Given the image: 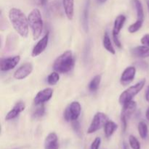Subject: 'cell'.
Returning a JSON list of instances; mask_svg holds the SVG:
<instances>
[{
  "mask_svg": "<svg viewBox=\"0 0 149 149\" xmlns=\"http://www.w3.org/2000/svg\"><path fill=\"white\" fill-rule=\"evenodd\" d=\"M145 84L146 79H143L140 81L139 82L137 83V84H135V85L132 86V87H129L126 90H125L119 96V103H120V104L124 105L125 103H127L130 100H132V98L142 90V89L145 86Z\"/></svg>",
  "mask_w": 149,
  "mask_h": 149,
  "instance_id": "277c9868",
  "label": "cell"
},
{
  "mask_svg": "<svg viewBox=\"0 0 149 149\" xmlns=\"http://www.w3.org/2000/svg\"><path fill=\"white\" fill-rule=\"evenodd\" d=\"M64 11L68 20H72L74 17V0H63Z\"/></svg>",
  "mask_w": 149,
  "mask_h": 149,
  "instance_id": "9a60e30c",
  "label": "cell"
},
{
  "mask_svg": "<svg viewBox=\"0 0 149 149\" xmlns=\"http://www.w3.org/2000/svg\"><path fill=\"white\" fill-rule=\"evenodd\" d=\"M33 71V65L30 63H26L19 67L14 73V78L17 80H21L26 78Z\"/></svg>",
  "mask_w": 149,
  "mask_h": 149,
  "instance_id": "8fae6325",
  "label": "cell"
},
{
  "mask_svg": "<svg viewBox=\"0 0 149 149\" xmlns=\"http://www.w3.org/2000/svg\"><path fill=\"white\" fill-rule=\"evenodd\" d=\"M24 109L25 103L22 101L17 102V103L13 106V109H12L11 110L7 113V114L6 115L5 119L7 121H10L15 119V118L17 117L22 111H23Z\"/></svg>",
  "mask_w": 149,
  "mask_h": 149,
  "instance_id": "4fadbf2b",
  "label": "cell"
},
{
  "mask_svg": "<svg viewBox=\"0 0 149 149\" xmlns=\"http://www.w3.org/2000/svg\"><path fill=\"white\" fill-rule=\"evenodd\" d=\"M125 21H126V17L123 15H120L117 16L116 18L114 20V24H113V39L114 41V43L118 47H121L122 45L119 39V34L120 33L121 30H122V27H123L124 24H125Z\"/></svg>",
  "mask_w": 149,
  "mask_h": 149,
  "instance_id": "52a82bcc",
  "label": "cell"
},
{
  "mask_svg": "<svg viewBox=\"0 0 149 149\" xmlns=\"http://www.w3.org/2000/svg\"><path fill=\"white\" fill-rule=\"evenodd\" d=\"M108 121H109L108 116L105 113H102V112H97L93 117L90 127L87 130V133L92 134L93 132H95L96 131L105 126Z\"/></svg>",
  "mask_w": 149,
  "mask_h": 149,
  "instance_id": "5b68a950",
  "label": "cell"
},
{
  "mask_svg": "<svg viewBox=\"0 0 149 149\" xmlns=\"http://www.w3.org/2000/svg\"><path fill=\"white\" fill-rule=\"evenodd\" d=\"M147 6H148V11H149V0H148V1H147Z\"/></svg>",
  "mask_w": 149,
  "mask_h": 149,
  "instance_id": "8d00e7d4",
  "label": "cell"
},
{
  "mask_svg": "<svg viewBox=\"0 0 149 149\" xmlns=\"http://www.w3.org/2000/svg\"><path fill=\"white\" fill-rule=\"evenodd\" d=\"M52 95H53V90H52V89H44V90H41V91H39L36 94L34 99H33V103L36 106L43 104L44 103L48 101L52 97Z\"/></svg>",
  "mask_w": 149,
  "mask_h": 149,
  "instance_id": "30bf717a",
  "label": "cell"
},
{
  "mask_svg": "<svg viewBox=\"0 0 149 149\" xmlns=\"http://www.w3.org/2000/svg\"><path fill=\"white\" fill-rule=\"evenodd\" d=\"M80 113H81V106L79 103L77 101L72 102L64 112V118L67 122L69 121H75L79 116Z\"/></svg>",
  "mask_w": 149,
  "mask_h": 149,
  "instance_id": "8992f818",
  "label": "cell"
},
{
  "mask_svg": "<svg viewBox=\"0 0 149 149\" xmlns=\"http://www.w3.org/2000/svg\"><path fill=\"white\" fill-rule=\"evenodd\" d=\"M71 125H72V127H73V129H74V130L75 131V132H77V134H79H79H80V129H81V127H80L79 122L77 120L73 121L72 124H71Z\"/></svg>",
  "mask_w": 149,
  "mask_h": 149,
  "instance_id": "83f0119b",
  "label": "cell"
},
{
  "mask_svg": "<svg viewBox=\"0 0 149 149\" xmlns=\"http://www.w3.org/2000/svg\"><path fill=\"white\" fill-rule=\"evenodd\" d=\"M29 24L32 31V35L34 40L39 39L43 30V20L42 15L38 9H33L28 17Z\"/></svg>",
  "mask_w": 149,
  "mask_h": 149,
  "instance_id": "3957f363",
  "label": "cell"
},
{
  "mask_svg": "<svg viewBox=\"0 0 149 149\" xmlns=\"http://www.w3.org/2000/svg\"><path fill=\"white\" fill-rule=\"evenodd\" d=\"M141 42L143 45L149 47V34H146L145 36H143Z\"/></svg>",
  "mask_w": 149,
  "mask_h": 149,
  "instance_id": "f546056e",
  "label": "cell"
},
{
  "mask_svg": "<svg viewBox=\"0 0 149 149\" xmlns=\"http://www.w3.org/2000/svg\"><path fill=\"white\" fill-rule=\"evenodd\" d=\"M101 81V75H97L91 80L89 84V90L91 92H95L98 89Z\"/></svg>",
  "mask_w": 149,
  "mask_h": 149,
  "instance_id": "44dd1931",
  "label": "cell"
},
{
  "mask_svg": "<svg viewBox=\"0 0 149 149\" xmlns=\"http://www.w3.org/2000/svg\"><path fill=\"white\" fill-rule=\"evenodd\" d=\"M9 18L16 32L22 37H27L29 24L24 13L20 9L14 7L9 12Z\"/></svg>",
  "mask_w": 149,
  "mask_h": 149,
  "instance_id": "6da1fadb",
  "label": "cell"
},
{
  "mask_svg": "<svg viewBox=\"0 0 149 149\" xmlns=\"http://www.w3.org/2000/svg\"><path fill=\"white\" fill-rule=\"evenodd\" d=\"M133 4L135 5V9H136L137 12V16H138V19L137 20H141L143 21L144 20V12H143V7L142 4H141L140 0H132Z\"/></svg>",
  "mask_w": 149,
  "mask_h": 149,
  "instance_id": "ffe728a7",
  "label": "cell"
},
{
  "mask_svg": "<svg viewBox=\"0 0 149 149\" xmlns=\"http://www.w3.org/2000/svg\"><path fill=\"white\" fill-rule=\"evenodd\" d=\"M74 65V58L71 51H65L55 61L53 68L59 73H68Z\"/></svg>",
  "mask_w": 149,
  "mask_h": 149,
  "instance_id": "7a4b0ae2",
  "label": "cell"
},
{
  "mask_svg": "<svg viewBox=\"0 0 149 149\" xmlns=\"http://www.w3.org/2000/svg\"><path fill=\"white\" fill-rule=\"evenodd\" d=\"M129 143L132 149H141V144L139 141L133 135H130L129 137Z\"/></svg>",
  "mask_w": 149,
  "mask_h": 149,
  "instance_id": "484cf974",
  "label": "cell"
},
{
  "mask_svg": "<svg viewBox=\"0 0 149 149\" xmlns=\"http://www.w3.org/2000/svg\"><path fill=\"white\" fill-rule=\"evenodd\" d=\"M97 2L99 3V4H103V3L106 2L107 0H97Z\"/></svg>",
  "mask_w": 149,
  "mask_h": 149,
  "instance_id": "d590c367",
  "label": "cell"
},
{
  "mask_svg": "<svg viewBox=\"0 0 149 149\" xmlns=\"http://www.w3.org/2000/svg\"><path fill=\"white\" fill-rule=\"evenodd\" d=\"M136 68L134 66H129L123 71L120 78V82L122 85L127 86L133 81L135 77Z\"/></svg>",
  "mask_w": 149,
  "mask_h": 149,
  "instance_id": "7c38bea8",
  "label": "cell"
},
{
  "mask_svg": "<svg viewBox=\"0 0 149 149\" xmlns=\"http://www.w3.org/2000/svg\"><path fill=\"white\" fill-rule=\"evenodd\" d=\"M60 76L58 74V73L57 72H52L47 77V82L48 84H50V85H55L58 83V81H59Z\"/></svg>",
  "mask_w": 149,
  "mask_h": 149,
  "instance_id": "603a6c76",
  "label": "cell"
},
{
  "mask_svg": "<svg viewBox=\"0 0 149 149\" xmlns=\"http://www.w3.org/2000/svg\"><path fill=\"white\" fill-rule=\"evenodd\" d=\"M123 148L124 149H130L129 148V146H128V145L127 144L126 142H124L123 143Z\"/></svg>",
  "mask_w": 149,
  "mask_h": 149,
  "instance_id": "836d02e7",
  "label": "cell"
},
{
  "mask_svg": "<svg viewBox=\"0 0 149 149\" xmlns=\"http://www.w3.org/2000/svg\"><path fill=\"white\" fill-rule=\"evenodd\" d=\"M146 99L147 101L149 103V86L147 87L146 92Z\"/></svg>",
  "mask_w": 149,
  "mask_h": 149,
  "instance_id": "d6a6232c",
  "label": "cell"
},
{
  "mask_svg": "<svg viewBox=\"0 0 149 149\" xmlns=\"http://www.w3.org/2000/svg\"><path fill=\"white\" fill-rule=\"evenodd\" d=\"M121 120H122V127H123V132H125L127 129V117L124 114H122L121 116Z\"/></svg>",
  "mask_w": 149,
  "mask_h": 149,
  "instance_id": "4dcf8cb0",
  "label": "cell"
},
{
  "mask_svg": "<svg viewBox=\"0 0 149 149\" xmlns=\"http://www.w3.org/2000/svg\"><path fill=\"white\" fill-rule=\"evenodd\" d=\"M136 108V103L133 100H130V101L127 102L123 105V111H122V114H124L127 118V116H130L135 112Z\"/></svg>",
  "mask_w": 149,
  "mask_h": 149,
  "instance_id": "e0dca14e",
  "label": "cell"
},
{
  "mask_svg": "<svg viewBox=\"0 0 149 149\" xmlns=\"http://www.w3.org/2000/svg\"><path fill=\"white\" fill-rule=\"evenodd\" d=\"M132 54L138 58L149 57V47L146 46H138L132 49Z\"/></svg>",
  "mask_w": 149,
  "mask_h": 149,
  "instance_id": "2e32d148",
  "label": "cell"
},
{
  "mask_svg": "<svg viewBox=\"0 0 149 149\" xmlns=\"http://www.w3.org/2000/svg\"><path fill=\"white\" fill-rule=\"evenodd\" d=\"M146 119H148V121H149V107L146 111Z\"/></svg>",
  "mask_w": 149,
  "mask_h": 149,
  "instance_id": "e575fe53",
  "label": "cell"
},
{
  "mask_svg": "<svg viewBox=\"0 0 149 149\" xmlns=\"http://www.w3.org/2000/svg\"><path fill=\"white\" fill-rule=\"evenodd\" d=\"M58 136L55 132H51L46 137L45 141V149H58Z\"/></svg>",
  "mask_w": 149,
  "mask_h": 149,
  "instance_id": "5bb4252c",
  "label": "cell"
},
{
  "mask_svg": "<svg viewBox=\"0 0 149 149\" xmlns=\"http://www.w3.org/2000/svg\"><path fill=\"white\" fill-rule=\"evenodd\" d=\"M100 143H101V139L100 138H96L94 140L93 143L91 144V146H90V149H98L100 147Z\"/></svg>",
  "mask_w": 149,
  "mask_h": 149,
  "instance_id": "4316f807",
  "label": "cell"
},
{
  "mask_svg": "<svg viewBox=\"0 0 149 149\" xmlns=\"http://www.w3.org/2000/svg\"><path fill=\"white\" fill-rule=\"evenodd\" d=\"M45 106H44L43 104H42L40 107L36 109V110L33 111V114H32V116H33V118H34V119H39V118L43 116V115L45 114Z\"/></svg>",
  "mask_w": 149,
  "mask_h": 149,
  "instance_id": "d4e9b609",
  "label": "cell"
},
{
  "mask_svg": "<svg viewBox=\"0 0 149 149\" xmlns=\"http://www.w3.org/2000/svg\"><path fill=\"white\" fill-rule=\"evenodd\" d=\"M138 132L140 134V136L141 137L142 139H146L148 136V127H147V125L146 124V122H141L139 124H138Z\"/></svg>",
  "mask_w": 149,
  "mask_h": 149,
  "instance_id": "7402d4cb",
  "label": "cell"
},
{
  "mask_svg": "<svg viewBox=\"0 0 149 149\" xmlns=\"http://www.w3.org/2000/svg\"><path fill=\"white\" fill-rule=\"evenodd\" d=\"M117 125L115 122H112V121H108L104 127V132L107 138H109V137L111 136L113 134V132L117 129Z\"/></svg>",
  "mask_w": 149,
  "mask_h": 149,
  "instance_id": "ac0fdd59",
  "label": "cell"
},
{
  "mask_svg": "<svg viewBox=\"0 0 149 149\" xmlns=\"http://www.w3.org/2000/svg\"><path fill=\"white\" fill-rule=\"evenodd\" d=\"M143 23V21L137 20L135 23H132V25H130V26H129V28H128V31H129L130 33H133L138 31L142 27Z\"/></svg>",
  "mask_w": 149,
  "mask_h": 149,
  "instance_id": "cb8c5ba5",
  "label": "cell"
},
{
  "mask_svg": "<svg viewBox=\"0 0 149 149\" xmlns=\"http://www.w3.org/2000/svg\"><path fill=\"white\" fill-rule=\"evenodd\" d=\"M37 4L40 6H45L47 2V0H36Z\"/></svg>",
  "mask_w": 149,
  "mask_h": 149,
  "instance_id": "1f68e13d",
  "label": "cell"
},
{
  "mask_svg": "<svg viewBox=\"0 0 149 149\" xmlns=\"http://www.w3.org/2000/svg\"><path fill=\"white\" fill-rule=\"evenodd\" d=\"M137 65L141 68L142 69L144 70H148L149 68L148 64L145 61H140V62H137Z\"/></svg>",
  "mask_w": 149,
  "mask_h": 149,
  "instance_id": "f1b7e54d",
  "label": "cell"
},
{
  "mask_svg": "<svg viewBox=\"0 0 149 149\" xmlns=\"http://www.w3.org/2000/svg\"><path fill=\"white\" fill-rule=\"evenodd\" d=\"M20 58L19 55L10 58H1L0 61V68L2 71H7L14 68L20 61Z\"/></svg>",
  "mask_w": 149,
  "mask_h": 149,
  "instance_id": "ba28073f",
  "label": "cell"
},
{
  "mask_svg": "<svg viewBox=\"0 0 149 149\" xmlns=\"http://www.w3.org/2000/svg\"><path fill=\"white\" fill-rule=\"evenodd\" d=\"M103 43V46H104L105 49H106V50L109 51V52H111V53L113 54V55H114V54L116 53L114 48H113V45H112L111 44V41L110 36H109V33H108L107 32H105L104 33Z\"/></svg>",
  "mask_w": 149,
  "mask_h": 149,
  "instance_id": "d6986e66",
  "label": "cell"
},
{
  "mask_svg": "<svg viewBox=\"0 0 149 149\" xmlns=\"http://www.w3.org/2000/svg\"><path fill=\"white\" fill-rule=\"evenodd\" d=\"M49 31H47L45 33V36L36 43V45H35L34 47L32 49V57L38 56V55L42 54V52L45 50V49H46L47 47L48 42H49Z\"/></svg>",
  "mask_w": 149,
  "mask_h": 149,
  "instance_id": "9c48e42d",
  "label": "cell"
}]
</instances>
